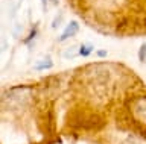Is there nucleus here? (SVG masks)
<instances>
[{"mask_svg": "<svg viewBox=\"0 0 146 144\" xmlns=\"http://www.w3.org/2000/svg\"><path fill=\"white\" fill-rule=\"evenodd\" d=\"M78 30H79V24H78V21H75V20L70 21V23L66 26V29H64V32L61 34V37H59V41H66V39L75 37V35L78 34Z\"/></svg>", "mask_w": 146, "mask_h": 144, "instance_id": "f257e3e1", "label": "nucleus"}, {"mask_svg": "<svg viewBox=\"0 0 146 144\" xmlns=\"http://www.w3.org/2000/svg\"><path fill=\"white\" fill-rule=\"evenodd\" d=\"M52 59L47 56V58H44V59H40L36 64L34 65V70L36 71H41V70H47V68H52Z\"/></svg>", "mask_w": 146, "mask_h": 144, "instance_id": "f03ea898", "label": "nucleus"}, {"mask_svg": "<svg viewBox=\"0 0 146 144\" xmlns=\"http://www.w3.org/2000/svg\"><path fill=\"white\" fill-rule=\"evenodd\" d=\"M93 46L91 44H81V47H79V55L81 56H88L91 52H93Z\"/></svg>", "mask_w": 146, "mask_h": 144, "instance_id": "7ed1b4c3", "label": "nucleus"}, {"mask_svg": "<svg viewBox=\"0 0 146 144\" xmlns=\"http://www.w3.org/2000/svg\"><path fill=\"white\" fill-rule=\"evenodd\" d=\"M139 59L141 62L146 61V44H143V46L140 47V50H139Z\"/></svg>", "mask_w": 146, "mask_h": 144, "instance_id": "20e7f679", "label": "nucleus"}, {"mask_svg": "<svg viewBox=\"0 0 146 144\" xmlns=\"http://www.w3.org/2000/svg\"><path fill=\"white\" fill-rule=\"evenodd\" d=\"M64 56H66V58H75V56H76L75 47H70V49H68V50H67L66 53H64Z\"/></svg>", "mask_w": 146, "mask_h": 144, "instance_id": "39448f33", "label": "nucleus"}, {"mask_svg": "<svg viewBox=\"0 0 146 144\" xmlns=\"http://www.w3.org/2000/svg\"><path fill=\"white\" fill-rule=\"evenodd\" d=\"M61 18H62V15H59V17H56V18L53 20V23H52V28H53V29H56L58 26H59L58 23H59V21H61Z\"/></svg>", "mask_w": 146, "mask_h": 144, "instance_id": "423d86ee", "label": "nucleus"}, {"mask_svg": "<svg viewBox=\"0 0 146 144\" xmlns=\"http://www.w3.org/2000/svg\"><path fill=\"white\" fill-rule=\"evenodd\" d=\"M41 5H43V9H47V0H41Z\"/></svg>", "mask_w": 146, "mask_h": 144, "instance_id": "0eeeda50", "label": "nucleus"}, {"mask_svg": "<svg viewBox=\"0 0 146 144\" xmlns=\"http://www.w3.org/2000/svg\"><path fill=\"white\" fill-rule=\"evenodd\" d=\"M96 55H98V56H107V52H105V50H99Z\"/></svg>", "mask_w": 146, "mask_h": 144, "instance_id": "6e6552de", "label": "nucleus"}, {"mask_svg": "<svg viewBox=\"0 0 146 144\" xmlns=\"http://www.w3.org/2000/svg\"><path fill=\"white\" fill-rule=\"evenodd\" d=\"M52 3H55V5H56V3H58V0H52Z\"/></svg>", "mask_w": 146, "mask_h": 144, "instance_id": "1a4fd4ad", "label": "nucleus"}]
</instances>
